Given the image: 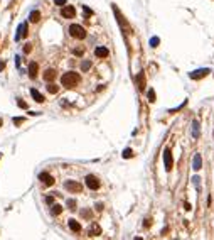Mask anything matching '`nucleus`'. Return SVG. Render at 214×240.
<instances>
[{
	"instance_id": "1",
	"label": "nucleus",
	"mask_w": 214,
	"mask_h": 240,
	"mask_svg": "<svg viewBox=\"0 0 214 240\" xmlns=\"http://www.w3.org/2000/svg\"><path fill=\"white\" fill-rule=\"evenodd\" d=\"M79 81H81V76L78 73H74V71H68V73H64L61 76V85L64 88H74Z\"/></svg>"
},
{
	"instance_id": "2",
	"label": "nucleus",
	"mask_w": 214,
	"mask_h": 240,
	"mask_svg": "<svg viewBox=\"0 0 214 240\" xmlns=\"http://www.w3.org/2000/svg\"><path fill=\"white\" fill-rule=\"evenodd\" d=\"M69 34H71L74 39H84V37H86L84 27L78 26V24H71V26H69Z\"/></svg>"
},
{
	"instance_id": "3",
	"label": "nucleus",
	"mask_w": 214,
	"mask_h": 240,
	"mask_svg": "<svg viewBox=\"0 0 214 240\" xmlns=\"http://www.w3.org/2000/svg\"><path fill=\"white\" fill-rule=\"evenodd\" d=\"M84 181H86V186H88V188H89V189H93V191L100 189V186H101L100 179L96 178V176H93V174H88L86 178H84Z\"/></svg>"
},
{
	"instance_id": "4",
	"label": "nucleus",
	"mask_w": 214,
	"mask_h": 240,
	"mask_svg": "<svg viewBox=\"0 0 214 240\" xmlns=\"http://www.w3.org/2000/svg\"><path fill=\"white\" fill-rule=\"evenodd\" d=\"M64 188L68 189V191H71V193H81L83 186H81L78 181H73V179H69V181H66V183H64Z\"/></svg>"
},
{
	"instance_id": "5",
	"label": "nucleus",
	"mask_w": 214,
	"mask_h": 240,
	"mask_svg": "<svg viewBox=\"0 0 214 240\" xmlns=\"http://www.w3.org/2000/svg\"><path fill=\"white\" fill-rule=\"evenodd\" d=\"M163 164H165V171H170L172 166H174V161H172V154L170 149H163Z\"/></svg>"
},
{
	"instance_id": "6",
	"label": "nucleus",
	"mask_w": 214,
	"mask_h": 240,
	"mask_svg": "<svg viewBox=\"0 0 214 240\" xmlns=\"http://www.w3.org/2000/svg\"><path fill=\"white\" fill-rule=\"evenodd\" d=\"M61 15L64 19H73L74 15H76V9H74L73 5H64L61 10Z\"/></svg>"
},
{
	"instance_id": "7",
	"label": "nucleus",
	"mask_w": 214,
	"mask_h": 240,
	"mask_svg": "<svg viewBox=\"0 0 214 240\" xmlns=\"http://www.w3.org/2000/svg\"><path fill=\"white\" fill-rule=\"evenodd\" d=\"M211 71L207 68H202V69H197V71H192V73H189V76L192 78V80H201V78L207 76Z\"/></svg>"
},
{
	"instance_id": "8",
	"label": "nucleus",
	"mask_w": 214,
	"mask_h": 240,
	"mask_svg": "<svg viewBox=\"0 0 214 240\" xmlns=\"http://www.w3.org/2000/svg\"><path fill=\"white\" fill-rule=\"evenodd\" d=\"M27 36V22H22L17 29V34H15V41H20L22 37Z\"/></svg>"
},
{
	"instance_id": "9",
	"label": "nucleus",
	"mask_w": 214,
	"mask_h": 240,
	"mask_svg": "<svg viewBox=\"0 0 214 240\" xmlns=\"http://www.w3.org/2000/svg\"><path fill=\"white\" fill-rule=\"evenodd\" d=\"M39 179H40V181H42L46 186H52V184H54V178H52L49 173H40V174H39Z\"/></svg>"
},
{
	"instance_id": "10",
	"label": "nucleus",
	"mask_w": 214,
	"mask_h": 240,
	"mask_svg": "<svg viewBox=\"0 0 214 240\" xmlns=\"http://www.w3.org/2000/svg\"><path fill=\"white\" fill-rule=\"evenodd\" d=\"M111 9H113V12H115V15H116V19H118V22H120V26H121V27H127L128 24H127V20L123 19L121 12L118 10V7H116V5H111Z\"/></svg>"
},
{
	"instance_id": "11",
	"label": "nucleus",
	"mask_w": 214,
	"mask_h": 240,
	"mask_svg": "<svg viewBox=\"0 0 214 240\" xmlns=\"http://www.w3.org/2000/svg\"><path fill=\"white\" fill-rule=\"evenodd\" d=\"M37 71H39V66H37V63H30L29 64V78H32V80H36L37 78Z\"/></svg>"
},
{
	"instance_id": "12",
	"label": "nucleus",
	"mask_w": 214,
	"mask_h": 240,
	"mask_svg": "<svg viewBox=\"0 0 214 240\" xmlns=\"http://www.w3.org/2000/svg\"><path fill=\"white\" fill-rule=\"evenodd\" d=\"M94 54L98 56V58H106V56L110 54V51L106 49L105 46H98L96 49H94Z\"/></svg>"
},
{
	"instance_id": "13",
	"label": "nucleus",
	"mask_w": 214,
	"mask_h": 240,
	"mask_svg": "<svg viewBox=\"0 0 214 240\" xmlns=\"http://www.w3.org/2000/svg\"><path fill=\"white\" fill-rule=\"evenodd\" d=\"M192 167L196 169V171H199V169H202V156H201V154H196V156H194Z\"/></svg>"
},
{
	"instance_id": "14",
	"label": "nucleus",
	"mask_w": 214,
	"mask_h": 240,
	"mask_svg": "<svg viewBox=\"0 0 214 240\" xmlns=\"http://www.w3.org/2000/svg\"><path fill=\"white\" fill-rule=\"evenodd\" d=\"M56 78V69H52V68H49V69H46L44 71V80L49 83V81H52Z\"/></svg>"
},
{
	"instance_id": "15",
	"label": "nucleus",
	"mask_w": 214,
	"mask_h": 240,
	"mask_svg": "<svg viewBox=\"0 0 214 240\" xmlns=\"http://www.w3.org/2000/svg\"><path fill=\"white\" fill-rule=\"evenodd\" d=\"M30 95H32V98L36 100L37 103H44V96H42V95H40L39 91L36 90V88H32V90H30Z\"/></svg>"
},
{
	"instance_id": "16",
	"label": "nucleus",
	"mask_w": 214,
	"mask_h": 240,
	"mask_svg": "<svg viewBox=\"0 0 214 240\" xmlns=\"http://www.w3.org/2000/svg\"><path fill=\"white\" fill-rule=\"evenodd\" d=\"M137 86H138V90H143V86H145V76H143V71L142 73H138V76H137Z\"/></svg>"
},
{
	"instance_id": "17",
	"label": "nucleus",
	"mask_w": 214,
	"mask_h": 240,
	"mask_svg": "<svg viewBox=\"0 0 214 240\" xmlns=\"http://www.w3.org/2000/svg\"><path fill=\"white\" fill-rule=\"evenodd\" d=\"M69 228L73 230V232H76V233L81 232V225H79V222H76V220H69Z\"/></svg>"
},
{
	"instance_id": "18",
	"label": "nucleus",
	"mask_w": 214,
	"mask_h": 240,
	"mask_svg": "<svg viewBox=\"0 0 214 240\" xmlns=\"http://www.w3.org/2000/svg\"><path fill=\"white\" fill-rule=\"evenodd\" d=\"M29 20L34 22V24H36V22H39L40 20V12L39 10H32V12H30V15H29Z\"/></svg>"
},
{
	"instance_id": "19",
	"label": "nucleus",
	"mask_w": 214,
	"mask_h": 240,
	"mask_svg": "<svg viewBox=\"0 0 214 240\" xmlns=\"http://www.w3.org/2000/svg\"><path fill=\"white\" fill-rule=\"evenodd\" d=\"M88 233H89V237H96V235H100V233H101V228H100V227L94 223V225L91 227L89 230H88Z\"/></svg>"
},
{
	"instance_id": "20",
	"label": "nucleus",
	"mask_w": 214,
	"mask_h": 240,
	"mask_svg": "<svg viewBox=\"0 0 214 240\" xmlns=\"http://www.w3.org/2000/svg\"><path fill=\"white\" fill-rule=\"evenodd\" d=\"M61 211H62V206H61V205H52V208H51V213L54 215V216H58V215H61Z\"/></svg>"
},
{
	"instance_id": "21",
	"label": "nucleus",
	"mask_w": 214,
	"mask_h": 240,
	"mask_svg": "<svg viewBox=\"0 0 214 240\" xmlns=\"http://www.w3.org/2000/svg\"><path fill=\"white\" fill-rule=\"evenodd\" d=\"M47 91L54 95V93H58V91H59V86H58V85H54V83H51V81H49V85H47Z\"/></svg>"
},
{
	"instance_id": "22",
	"label": "nucleus",
	"mask_w": 214,
	"mask_h": 240,
	"mask_svg": "<svg viewBox=\"0 0 214 240\" xmlns=\"http://www.w3.org/2000/svg\"><path fill=\"white\" fill-rule=\"evenodd\" d=\"M192 127H194V132H192V135L197 139V137H199V124H197V120H194Z\"/></svg>"
},
{
	"instance_id": "23",
	"label": "nucleus",
	"mask_w": 214,
	"mask_h": 240,
	"mask_svg": "<svg viewBox=\"0 0 214 240\" xmlns=\"http://www.w3.org/2000/svg\"><path fill=\"white\" fill-rule=\"evenodd\" d=\"M159 44H160V39H159V37H152V39H150V46H152V47H157Z\"/></svg>"
},
{
	"instance_id": "24",
	"label": "nucleus",
	"mask_w": 214,
	"mask_h": 240,
	"mask_svg": "<svg viewBox=\"0 0 214 240\" xmlns=\"http://www.w3.org/2000/svg\"><path fill=\"white\" fill-rule=\"evenodd\" d=\"M89 68H91V63L89 61H83V63H81V69H83V71H88Z\"/></svg>"
},
{
	"instance_id": "25",
	"label": "nucleus",
	"mask_w": 214,
	"mask_h": 240,
	"mask_svg": "<svg viewBox=\"0 0 214 240\" xmlns=\"http://www.w3.org/2000/svg\"><path fill=\"white\" fill-rule=\"evenodd\" d=\"M147 96H149L150 102H155V91H153V90H149V91H147Z\"/></svg>"
},
{
	"instance_id": "26",
	"label": "nucleus",
	"mask_w": 214,
	"mask_h": 240,
	"mask_svg": "<svg viewBox=\"0 0 214 240\" xmlns=\"http://www.w3.org/2000/svg\"><path fill=\"white\" fill-rule=\"evenodd\" d=\"M132 156H133L132 149H125V151H123V157H125V159H128V157H132Z\"/></svg>"
},
{
	"instance_id": "27",
	"label": "nucleus",
	"mask_w": 214,
	"mask_h": 240,
	"mask_svg": "<svg viewBox=\"0 0 214 240\" xmlns=\"http://www.w3.org/2000/svg\"><path fill=\"white\" fill-rule=\"evenodd\" d=\"M68 206H69V210H74V208H76V201H74V200H68Z\"/></svg>"
},
{
	"instance_id": "28",
	"label": "nucleus",
	"mask_w": 214,
	"mask_h": 240,
	"mask_svg": "<svg viewBox=\"0 0 214 240\" xmlns=\"http://www.w3.org/2000/svg\"><path fill=\"white\" fill-rule=\"evenodd\" d=\"M73 53H74L76 56H83V54H84V49H83V47H78V49H74Z\"/></svg>"
},
{
	"instance_id": "29",
	"label": "nucleus",
	"mask_w": 214,
	"mask_h": 240,
	"mask_svg": "<svg viewBox=\"0 0 214 240\" xmlns=\"http://www.w3.org/2000/svg\"><path fill=\"white\" fill-rule=\"evenodd\" d=\"M30 51H32V44H26V46H24V53H26V54H29Z\"/></svg>"
},
{
	"instance_id": "30",
	"label": "nucleus",
	"mask_w": 214,
	"mask_h": 240,
	"mask_svg": "<svg viewBox=\"0 0 214 240\" xmlns=\"http://www.w3.org/2000/svg\"><path fill=\"white\" fill-rule=\"evenodd\" d=\"M14 124H15V125L24 124V118H22V117H15V118H14Z\"/></svg>"
},
{
	"instance_id": "31",
	"label": "nucleus",
	"mask_w": 214,
	"mask_h": 240,
	"mask_svg": "<svg viewBox=\"0 0 214 240\" xmlns=\"http://www.w3.org/2000/svg\"><path fill=\"white\" fill-rule=\"evenodd\" d=\"M81 215H83L84 218H91V211H88V210H83V211H81Z\"/></svg>"
},
{
	"instance_id": "32",
	"label": "nucleus",
	"mask_w": 214,
	"mask_h": 240,
	"mask_svg": "<svg viewBox=\"0 0 214 240\" xmlns=\"http://www.w3.org/2000/svg\"><path fill=\"white\" fill-rule=\"evenodd\" d=\"M54 4L59 5V7H64V5H66V0H54Z\"/></svg>"
},
{
	"instance_id": "33",
	"label": "nucleus",
	"mask_w": 214,
	"mask_h": 240,
	"mask_svg": "<svg viewBox=\"0 0 214 240\" xmlns=\"http://www.w3.org/2000/svg\"><path fill=\"white\" fill-rule=\"evenodd\" d=\"M17 105L20 107V108H27V103H26V102H22V100H17Z\"/></svg>"
},
{
	"instance_id": "34",
	"label": "nucleus",
	"mask_w": 214,
	"mask_h": 240,
	"mask_svg": "<svg viewBox=\"0 0 214 240\" xmlns=\"http://www.w3.org/2000/svg\"><path fill=\"white\" fill-rule=\"evenodd\" d=\"M46 203L47 205H52V203H54V196H47L46 198Z\"/></svg>"
},
{
	"instance_id": "35",
	"label": "nucleus",
	"mask_w": 214,
	"mask_h": 240,
	"mask_svg": "<svg viewBox=\"0 0 214 240\" xmlns=\"http://www.w3.org/2000/svg\"><path fill=\"white\" fill-rule=\"evenodd\" d=\"M83 10H84V14H86V15H91V14H93V10H91V9H88V7H83Z\"/></svg>"
},
{
	"instance_id": "36",
	"label": "nucleus",
	"mask_w": 214,
	"mask_h": 240,
	"mask_svg": "<svg viewBox=\"0 0 214 240\" xmlns=\"http://www.w3.org/2000/svg\"><path fill=\"white\" fill-rule=\"evenodd\" d=\"M103 208H105V206H103V203H96V210H98V211H101Z\"/></svg>"
},
{
	"instance_id": "37",
	"label": "nucleus",
	"mask_w": 214,
	"mask_h": 240,
	"mask_svg": "<svg viewBox=\"0 0 214 240\" xmlns=\"http://www.w3.org/2000/svg\"><path fill=\"white\" fill-rule=\"evenodd\" d=\"M184 208H185V210H187V211H189V210H192V208H191V203H187V201H185V203H184Z\"/></svg>"
},
{
	"instance_id": "38",
	"label": "nucleus",
	"mask_w": 214,
	"mask_h": 240,
	"mask_svg": "<svg viewBox=\"0 0 214 240\" xmlns=\"http://www.w3.org/2000/svg\"><path fill=\"white\" fill-rule=\"evenodd\" d=\"M192 181H194V183H196V184H199V181H201V178H199V176H194V178H192Z\"/></svg>"
},
{
	"instance_id": "39",
	"label": "nucleus",
	"mask_w": 214,
	"mask_h": 240,
	"mask_svg": "<svg viewBox=\"0 0 214 240\" xmlns=\"http://www.w3.org/2000/svg\"><path fill=\"white\" fill-rule=\"evenodd\" d=\"M15 64H17V66L20 64V58H19V56H15Z\"/></svg>"
},
{
	"instance_id": "40",
	"label": "nucleus",
	"mask_w": 214,
	"mask_h": 240,
	"mask_svg": "<svg viewBox=\"0 0 214 240\" xmlns=\"http://www.w3.org/2000/svg\"><path fill=\"white\" fill-rule=\"evenodd\" d=\"M4 68H5V63H0V71H2Z\"/></svg>"
},
{
	"instance_id": "41",
	"label": "nucleus",
	"mask_w": 214,
	"mask_h": 240,
	"mask_svg": "<svg viewBox=\"0 0 214 240\" xmlns=\"http://www.w3.org/2000/svg\"><path fill=\"white\" fill-rule=\"evenodd\" d=\"M0 124H2V120H0Z\"/></svg>"
},
{
	"instance_id": "42",
	"label": "nucleus",
	"mask_w": 214,
	"mask_h": 240,
	"mask_svg": "<svg viewBox=\"0 0 214 240\" xmlns=\"http://www.w3.org/2000/svg\"><path fill=\"white\" fill-rule=\"evenodd\" d=\"M0 157H2V156H0Z\"/></svg>"
}]
</instances>
